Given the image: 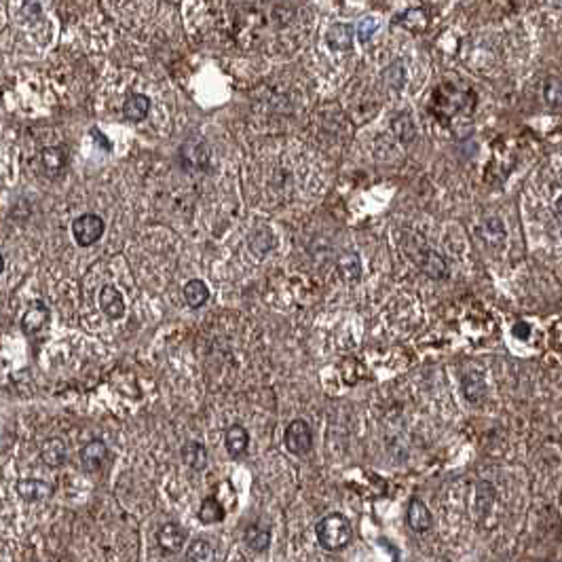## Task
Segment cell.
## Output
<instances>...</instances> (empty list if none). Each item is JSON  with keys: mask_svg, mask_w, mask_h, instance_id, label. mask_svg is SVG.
<instances>
[{"mask_svg": "<svg viewBox=\"0 0 562 562\" xmlns=\"http://www.w3.org/2000/svg\"><path fill=\"white\" fill-rule=\"evenodd\" d=\"M315 537L319 546L328 552L345 550L353 539V527L347 516L342 514H328L315 527Z\"/></svg>", "mask_w": 562, "mask_h": 562, "instance_id": "cell-1", "label": "cell"}, {"mask_svg": "<svg viewBox=\"0 0 562 562\" xmlns=\"http://www.w3.org/2000/svg\"><path fill=\"white\" fill-rule=\"evenodd\" d=\"M208 459H210L208 448H205L201 442L193 440V442L184 444V448H182V461H184L191 470H195V472H203V470L208 467Z\"/></svg>", "mask_w": 562, "mask_h": 562, "instance_id": "cell-14", "label": "cell"}, {"mask_svg": "<svg viewBox=\"0 0 562 562\" xmlns=\"http://www.w3.org/2000/svg\"><path fill=\"white\" fill-rule=\"evenodd\" d=\"M184 300L191 309H199L210 300V289L201 280H191L184 285Z\"/></svg>", "mask_w": 562, "mask_h": 562, "instance_id": "cell-17", "label": "cell"}, {"mask_svg": "<svg viewBox=\"0 0 562 562\" xmlns=\"http://www.w3.org/2000/svg\"><path fill=\"white\" fill-rule=\"evenodd\" d=\"M463 393L470 402H482L486 395V383L480 374H467L463 378Z\"/></svg>", "mask_w": 562, "mask_h": 562, "instance_id": "cell-25", "label": "cell"}, {"mask_svg": "<svg viewBox=\"0 0 562 562\" xmlns=\"http://www.w3.org/2000/svg\"><path fill=\"white\" fill-rule=\"evenodd\" d=\"M225 446H227V453L233 457V459H239L248 453V446H250V434L246 427L241 425H231L225 434Z\"/></svg>", "mask_w": 562, "mask_h": 562, "instance_id": "cell-9", "label": "cell"}, {"mask_svg": "<svg viewBox=\"0 0 562 562\" xmlns=\"http://www.w3.org/2000/svg\"><path fill=\"white\" fill-rule=\"evenodd\" d=\"M480 237L489 244V246H501L506 239V229L503 222L499 218H489L480 225Z\"/></svg>", "mask_w": 562, "mask_h": 562, "instance_id": "cell-21", "label": "cell"}, {"mask_svg": "<svg viewBox=\"0 0 562 562\" xmlns=\"http://www.w3.org/2000/svg\"><path fill=\"white\" fill-rule=\"evenodd\" d=\"M514 334H516V336H520V338H529V334H531V328H529L527 323H516V325H514Z\"/></svg>", "mask_w": 562, "mask_h": 562, "instance_id": "cell-30", "label": "cell"}, {"mask_svg": "<svg viewBox=\"0 0 562 562\" xmlns=\"http://www.w3.org/2000/svg\"><path fill=\"white\" fill-rule=\"evenodd\" d=\"M15 491L25 501H42V499H49L53 495V486L47 484L44 480H36V478H21V480H17Z\"/></svg>", "mask_w": 562, "mask_h": 562, "instance_id": "cell-8", "label": "cell"}, {"mask_svg": "<svg viewBox=\"0 0 562 562\" xmlns=\"http://www.w3.org/2000/svg\"><path fill=\"white\" fill-rule=\"evenodd\" d=\"M104 229H106V225L97 214H83L72 222V235L80 248H89V246L97 244L100 237L104 235Z\"/></svg>", "mask_w": 562, "mask_h": 562, "instance_id": "cell-3", "label": "cell"}, {"mask_svg": "<svg viewBox=\"0 0 562 562\" xmlns=\"http://www.w3.org/2000/svg\"><path fill=\"white\" fill-rule=\"evenodd\" d=\"M391 131L402 144H410L417 138V125H414V121H412V116L408 112H400L391 121Z\"/></svg>", "mask_w": 562, "mask_h": 562, "instance_id": "cell-16", "label": "cell"}, {"mask_svg": "<svg viewBox=\"0 0 562 562\" xmlns=\"http://www.w3.org/2000/svg\"><path fill=\"white\" fill-rule=\"evenodd\" d=\"M383 80H385V85H387L389 89H393V91H402L404 85H406V68H404V64H402V61H393V64H389V66L385 68V72H383Z\"/></svg>", "mask_w": 562, "mask_h": 562, "instance_id": "cell-24", "label": "cell"}, {"mask_svg": "<svg viewBox=\"0 0 562 562\" xmlns=\"http://www.w3.org/2000/svg\"><path fill=\"white\" fill-rule=\"evenodd\" d=\"M544 100L548 106L558 108L562 106V80L561 78H550L544 87Z\"/></svg>", "mask_w": 562, "mask_h": 562, "instance_id": "cell-29", "label": "cell"}, {"mask_svg": "<svg viewBox=\"0 0 562 562\" xmlns=\"http://www.w3.org/2000/svg\"><path fill=\"white\" fill-rule=\"evenodd\" d=\"M68 459V450L61 438H49L40 446V461L47 467H61Z\"/></svg>", "mask_w": 562, "mask_h": 562, "instance_id": "cell-10", "label": "cell"}, {"mask_svg": "<svg viewBox=\"0 0 562 562\" xmlns=\"http://www.w3.org/2000/svg\"><path fill=\"white\" fill-rule=\"evenodd\" d=\"M556 214L562 218V195L556 199Z\"/></svg>", "mask_w": 562, "mask_h": 562, "instance_id": "cell-31", "label": "cell"}, {"mask_svg": "<svg viewBox=\"0 0 562 562\" xmlns=\"http://www.w3.org/2000/svg\"><path fill=\"white\" fill-rule=\"evenodd\" d=\"M244 542L252 552H267L271 546V531L261 525H250L244 533Z\"/></svg>", "mask_w": 562, "mask_h": 562, "instance_id": "cell-15", "label": "cell"}, {"mask_svg": "<svg viewBox=\"0 0 562 562\" xmlns=\"http://www.w3.org/2000/svg\"><path fill=\"white\" fill-rule=\"evenodd\" d=\"M2 269H4V258H2V254H0V273H2Z\"/></svg>", "mask_w": 562, "mask_h": 562, "instance_id": "cell-33", "label": "cell"}, {"mask_svg": "<svg viewBox=\"0 0 562 562\" xmlns=\"http://www.w3.org/2000/svg\"><path fill=\"white\" fill-rule=\"evenodd\" d=\"M406 520H408V527L414 533H427L434 527V516H431L429 508L421 499H417V497L408 503Z\"/></svg>", "mask_w": 562, "mask_h": 562, "instance_id": "cell-7", "label": "cell"}, {"mask_svg": "<svg viewBox=\"0 0 562 562\" xmlns=\"http://www.w3.org/2000/svg\"><path fill=\"white\" fill-rule=\"evenodd\" d=\"M108 457V448L102 440H91L80 448V463L87 470H97Z\"/></svg>", "mask_w": 562, "mask_h": 562, "instance_id": "cell-13", "label": "cell"}, {"mask_svg": "<svg viewBox=\"0 0 562 562\" xmlns=\"http://www.w3.org/2000/svg\"><path fill=\"white\" fill-rule=\"evenodd\" d=\"M214 558H216V550L210 539L199 537L186 548V562H214Z\"/></svg>", "mask_w": 562, "mask_h": 562, "instance_id": "cell-19", "label": "cell"}, {"mask_svg": "<svg viewBox=\"0 0 562 562\" xmlns=\"http://www.w3.org/2000/svg\"><path fill=\"white\" fill-rule=\"evenodd\" d=\"M353 36L355 28L351 23H334L325 34V42L332 51H349L353 44Z\"/></svg>", "mask_w": 562, "mask_h": 562, "instance_id": "cell-11", "label": "cell"}, {"mask_svg": "<svg viewBox=\"0 0 562 562\" xmlns=\"http://www.w3.org/2000/svg\"><path fill=\"white\" fill-rule=\"evenodd\" d=\"M495 503V489L491 482H478L476 486V510L480 512V516H486L493 510Z\"/></svg>", "mask_w": 562, "mask_h": 562, "instance_id": "cell-26", "label": "cell"}, {"mask_svg": "<svg viewBox=\"0 0 562 562\" xmlns=\"http://www.w3.org/2000/svg\"><path fill=\"white\" fill-rule=\"evenodd\" d=\"M338 271L347 281H359L361 277V261L357 252H345L338 258Z\"/></svg>", "mask_w": 562, "mask_h": 562, "instance_id": "cell-20", "label": "cell"}, {"mask_svg": "<svg viewBox=\"0 0 562 562\" xmlns=\"http://www.w3.org/2000/svg\"><path fill=\"white\" fill-rule=\"evenodd\" d=\"M97 302H100V309L104 311V315L108 319H121L125 315V298H123L121 289L114 285H104L100 289Z\"/></svg>", "mask_w": 562, "mask_h": 562, "instance_id": "cell-5", "label": "cell"}, {"mask_svg": "<svg viewBox=\"0 0 562 562\" xmlns=\"http://www.w3.org/2000/svg\"><path fill=\"white\" fill-rule=\"evenodd\" d=\"M199 520L203 525H216L225 520V508L216 497H208L203 499L201 508H199Z\"/></svg>", "mask_w": 562, "mask_h": 562, "instance_id": "cell-22", "label": "cell"}, {"mask_svg": "<svg viewBox=\"0 0 562 562\" xmlns=\"http://www.w3.org/2000/svg\"><path fill=\"white\" fill-rule=\"evenodd\" d=\"M184 542H186V531L178 522H165L157 531V544L161 546V550L169 554H178L184 548Z\"/></svg>", "mask_w": 562, "mask_h": 562, "instance_id": "cell-6", "label": "cell"}, {"mask_svg": "<svg viewBox=\"0 0 562 562\" xmlns=\"http://www.w3.org/2000/svg\"><path fill=\"white\" fill-rule=\"evenodd\" d=\"M417 265L421 267V271L431 277V280H446L450 275L448 263L444 261V256H440L436 250L431 248H421L417 254Z\"/></svg>", "mask_w": 562, "mask_h": 562, "instance_id": "cell-4", "label": "cell"}, {"mask_svg": "<svg viewBox=\"0 0 562 562\" xmlns=\"http://www.w3.org/2000/svg\"><path fill=\"white\" fill-rule=\"evenodd\" d=\"M378 30V19L372 15H366L364 19H359V23L355 25V36L359 38V42H368Z\"/></svg>", "mask_w": 562, "mask_h": 562, "instance_id": "cell-28", "label": "cell"}, {"mask_svg": "<svg viewBox=\"0 0 562 562\" xmlns=\"http://www.w3.org/2000/svg\"><path fill=\"white\" fill-rule=\"evenodd\" d=\"M49 321V309L42 302H36L34 306H30L23 317H21V328L25 334H36L40 332Z\"/></svg>", "mask_w": 562, "mask_h": 562, "instance_id": "cell-12", "label": "cell"}, {"mask_svg": "<svg viewBox=\"0 0 562 562\" xmlns=\"http://www.w3.org/2000/svg\"><path fill=\"white\" fill-rule=\"evenodd\" d=\"M273 246H275V237H273L271 229H267V227L256 229L250 237V248L256 256H265L267 252L273 250Z\"/></svg>", "mask_w": 562, "mask_h": 562, "instance_id": "cell-23", "label": "cell"}, {"mask_svg": "<svg viewBox=\"0 0 562 562\" xmlns=\"http://www.w3.org/2000/svg\"><path fill=\"white\" fill-rule=\"evenodd\" d=\"M42 163H44V167L51 169V172L61 169L64 163H66V153H64V148H61V146L44 148V150H42Z\"/></svg>", "mask_w": 562, "mask_h": 562, "instance_id": "cell-27", "label": "cell"}, {"mask_svg": "<svg viewBox=\"0 0 562 562\" xmlns=\"http://www.w3.org/2000/svg\"><path fill=\"white\" fill-rule=\"evenodd\" d=\"M283 444L296 457L309 455L311 448H313V431H311V425L304 419L289 421V425L285 427V434H283Z\"/></svg>", "mask_w": 562, "mask_h": 562, "instance_id": "cell-2", "label": "cell"}, {"mask_svg": "<svg viewBox=\"0 0 562 562\" xmlns=\"http://www.w3.org/2000/svg\"><path fill=\"white\" fill-rule=\"evenodd\" d=\"M548 4L554 6V8H562V0H548Z\"/></svg>", "mask_w": 562, "mask_h": 562, "instance_id": "cell-32", "label": "cell"}, {"mask_svg": "<svg viewBox=\"0 0 562 562\" xmlns=\"http://www.w3.org/2000/svg\"><path fill=\"white\" fill-rule=\"evenodd\" d=\"M148 108H150V100L142 93H133L125 100V106H123V114L129 119V121H142L146 114H148Z\"/></svg>", "mask_w": 562, "mask_h": 562, "instance_id": "cell-18", "label": "cell"}]
</instances>
